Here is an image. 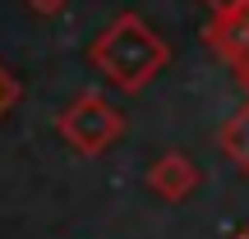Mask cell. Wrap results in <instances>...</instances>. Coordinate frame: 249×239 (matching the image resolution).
Segmentation results:
<instances>
[{
	"label": "cell",
	"mask_w": 249,
	"mask_h": 239,
	"mask_svg": "<svg viewBox=\"0 0 249 239\" xmlns=\"http://www.w3.org/2000/svg\"><path fill=\"white\" fill-rule=\"evenodd\" d=\"M88 60L111 88L143 92L171 64V46H166V37H157L139 14H116L88 42Z\"/></svg>",
	"instance_id": "obj_1"
},
{
	"label": "cell",
	"mask_w": 249,
	"mask_h": 239,
	"mask_svg": "<svg viewBox=\"0 0 249 239\" xmlns=\"http://www.w3.org/2000/svg\"><path fill=\"white\" fill-rule=\"evenodd\" d=\"M208 5V14H235V9H245L249 0H203Z\"/></svg>",
	"instance_id": "obj_8"
},
{
	"label": "cell",
	"mask_w": 249,
	"mask_h": 239,
	"mask_svg": "<svg viewBox=\"0 0 249 239\" xmlns=\"http://www.w3.org/2000/svg\"><path fill=\"white\" fill-rule=\"evenodd\" d=\"M18 97H23V92H18V83H14V74H9L5 64H0V120H5L9 111L18 106Z\"/></svg>",
	"instance_id": "obj_6"
},
{
	"label": "cell",
	"mask_w": 249,
	"mask_h": 239,
	"mask_svg": "<svg viewBox=\"0 0 249 239\" xmlns=\"http://www.w3.org/2000/svg\"><path fill=\"white\" fill-rule=\"evenodd\" d=\"M203 42L235 79L249 74V5L235 9V14H213L203 28Z\"/></svg>",
	"instance_id": "obj_3"
},
{
	"label": "cell",
	"mask_w": 249,
	"mask_h": 239,
	"mask_svg": "<svg viewBox=\"0 0 249 239\" xmlns=\"http://www.w3.org/2000/svg\"><path fill=\"white\" fill-rule=\"evenodd\" d=\"M198 184H203V170H198L185 152H161V157L148 166V189L161 198V203H185Z\"/></svg>",
	"instance_id": "obj_4"
},
{
	"label": "cell",
	"mask_w": 249,
	"mask_h": 239,
	"mask_svg": "<svg viewBox=\"0 0 249 239\" xmlns=\"http://www.w3.org/2000/svg\"><path fill=\"white\" fill-rule=\"evenodd\" d=\"M235 239H249V225H245V230H240V235H235Z\"/></svg>",
	"instance_id": "obj_10"
},
{
	"label": "cell",
	"mask_w": 249,
	"mask_h": 239,
	"mask_svg": "<svg viewBox=\"0 0 249 239\" xmlns=\"http://www.w3.org/2000/svg\"><path fill=\"white\" fill-rule=\"evenodd\" d=\"M55 133H60L65 147H74L79 157H102L107 147L120 143L124 115L102 97V92H79V97L55 115Z\"/></svg>",
	"instance_id": "obj_2"
},
{
	"label": "cell",
	"mask_w": 249,
	"mask_h": 239,
	"mask_svg": "<svg viewBox=\"0 0 249 239\" xmlns=\"http://www.w3.org/2000/svg\"><path fill=\"white\" fill-rule=\"evenodd\" d=\"M217 147L226 152V161H231L240 175H249V101L226 115V124L217 129Z\"/></svg>",
	"instance_id": "obj_5"
},
{
	"label": "cell",
	"mask_w": 249,
	"mask_h": 239,
	"mask_svg": "<svg viewBox=\"0 0 249 239\" xmlns=\"http://www.w3.org/2000/svg\"><path fill=\"white\" fill-rule=\"evenodd\" d=\"M240 88H245V101H249V74H240Z\"/></svg>",
	"instance_id": "obj_9"
},
{
	"label": "cell",
	"mask_w": 249,
	"mask_h": 239,
	"mask_svg": "<svg viewBox=\"0 0 249 239\" xmlns=\"http://www.w3.org/2000/svg\"><path fill=\"white\" fill-rule=\"evenodd\" d=\"M23 5L33 9V14H42V18H55L65 5H70V0H23Z\"/></svg>",
	"instance_id": "obj_7"
}]
</instances>
